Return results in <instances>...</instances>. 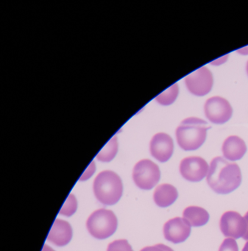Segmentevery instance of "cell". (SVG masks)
<instances>
[{"label":"cell","instance_id":"cell-1","mask_svg":"<svg viewBox=\"0 0 248 251\" xmlns=\"http://www.w3.org/2000/svg\"><path fill=\"white\" fill-rule=\"evenodd\" d=\"M207 182L216 193H230L240 186V168L236 163L228 162L223 157H216L210 164Z\"/></svg>","mask_w":248,"mask_h":251},{"label":"cell","instance_id":"cell-2","mask_svg":"<svg viewBox=\"0 0 248 251\" xmlns=\"http://www.w3.org/2000/svg\"><path fill=\"white\" fill-rule=\"evenodd\" d=\"M208 123L196 117L183 120L176 130L179 146L184 151H195L202 146L206 139Z\"/></svg>","mask_w":248,"mask_h":251},{"label":"cell","instance_id":"cell-3","mask_svg":"<svg viewBox=\"0 0 248 251\" xmlns=\"http://www.w3.org/2000/svg\"><path fill=\"white\" fill-rule=\"evenodd\" d=\"M123 186L120 177L112 171L99 173L94 181V192L97 199L104 205L117 203L123 195Z\"/></svg>","mask_w":248,"mask_h":251},{"label":"cell","instance_id":"cell-4","mask_svg":"<svg viewBox=\"0 0 248 251\" xmlns=\"http://www.w3.org/2000/svg\"><path fill=\"white\" fill-rule=\"evenodd\" d=\"M89 233L99 239H106L111 236L117 228V218L110 210L99 209L91 214L87 220Z\"/></svg>","mask_w":248,"mask_h":251},{"label":"cell","instance_id":"cell-5","mask_svg":"<svg viewBox=\"0 0 248 251\" xmlns=\"http://www.w3.org/2000/svg\"><path fill=\"white\" fill-rule=\"evenodd\" d=\"M160 177L159 167L150 160H142L133 168V180L140 189L145 190L152 189L159 181Z\"/></svg>","mask_w":248,"mask_h":251},{"label":"cell","instance_id":"cell-6","mask_svg":"<svg viewBox=\"0 0 248 251\" xmlns=\"http://www.w3.org/2000/svg\"><path fill=\"white\" fill-rule=\"evenodd\" d=\"M207 118L214 124H223L228 121L233 109L228 101L221 97H213L206 101L204 107Z\"/></svg>","mask_w":248,"mask_h":251},{"label":"cell","instance_id":"cell-7","mask_svg":"<svg viewBox=\"0 0 248 251\" xmlns=\"http://www.w3.org/2000/svg\"><path fill=\"white\" fill-rule=\"evenodd\" d=\"M185 82L191 93L197 96H204L211 90L213 75L207 67H202L186 76Z\"/></svg>","mask_w":248,"mask_h":251},{"label":"cell","instance_id":"cell-8","mask_svg":"<svg viewBox=\"0 0 248 251\" xmlns=\"http://www.w3.org/2000/svg\"><path fill=\"white\" fill-rule=\"evenodd\" d=\"M208 170V163L201 157H187L180 164V174L189 181H200L207 176Z\"/></svg>","mask_w":248,"mask_h":251},{"label":"cell","instance_id":"cell-9","mask_svg":"<svg viewBox=\"0 0 248 251\" xmlns=\"http://www.w3.org/2000/svg\"><path fill=\"white\" fill-rule=\"evenodd\" d=\"M222 233L227 238L239 239L246 233L247 224L245 218L236 211H227L220 220Z\"/></svg>","mask_w":248,"mask_h":251},{"label":"cell","instance_id":"cell-10","mask_svg":"<svg viewBox=\"0 0 248 251\" xmlns=\"http://www.w3.org/2000/svg\"><path fill=\"white\" fill-rule=\"evenodd\" d=\"M191 227V225L185 219L180 217L172 219L164 225V237L173 243H181L190 235Z\"/></svg>","mask_w":248,"mask_h":251},{"label":"cell","instance_id":"cell-11","mask_svg":"<svg viewBox=\"0 0 248 251\" xmlns=\"http://www.w3.org/2000/svg\"><path fill=\"white\" fill-rule=\"evenodd\" d=\"M149 150L155 159L160 162H166L171 158L174 151L173 139L167 133H157L151 140Z\"/></svg>","mask_w":248,"mask_h":251},{"label":"cell","instance_id":"cell-12","mask_svg":"<svg viewBox=\"0 0 248 251\" xmlns=\"http://www.w3.org/2000/svg\"><path fill=\"white\" fill-rule=\"evenodd\" d=\"M73 237V230L70 223L57 219L52 225L48 239L58 246L67 245Z\"/></svg>","mask_w":248,"mask_h":251},{"label":"cell","instance_id":"cell-13","mask_svg":"<svg viewBox=\"0 0 248 251\" xmlns=\"http://www.w3.org/2000/svg\"><path fill=\"white\" fill-rule=\"evenodd\" d=\"M247 151L245 142L236 136H229L223 145V153L224 158L229 161L241 159Z\"/></svg>","mask_w":248,"mask_h":251},{"label":"cell","instance_id":"cell-14","mask_svg":"<svg viewBox=\"0 0 248 251\" xmlns=\"http://www.w3.org/2000/svg\"><path fill=\"white\" fill-rule=\"evenodd\" d=\"M177 197L178 192L176 188L173 185L167 183L158 186L155 189L153 195L154 201L156 205L162 208L170 206L174 203Z\"/></svg>","mask_w":248,"mask_h":251},{"label":"cell","instance_id":"cell-15","mask_svg":"<svg viewBox=\"0 0 248 251\" xmlns=\"http://www.w3.org/2000/svg\"><path fill=\"white\" fill-rule=\"evenodd\" d=\"M183 217L192 227H200L206 224L209 220L208 211L198 206L186 208L183 211Z\"/></svg>","mask_w":248,"mask_h":251},{"label":"cell","instance_id":"cell-16","mask_svg":"<svg viewBox=\"0 0 248 251\" xmlns=\"http://www.w3.org/2000/svg\"><path fill=\"white\" fill-rule=\"evenodd\" d=\"M118 150L117 136L111 138V140L105 145V146L99 151L97 155V158L99 161L103 162H109L115 157Z\"/></svg>","mask_w":248,"mask_h":251},{"label":"cell","instance_id":"cell-17","mask_svg":"<svg viewBox=\"0 0 248 251\" xmlns=\"http://www.w3.org/2000/svg\"><path fill=\"white\" fill-rule=\"evenodd\" d=\"M178 86L177 83H175L157 96L155 100L162 105H171L175 101L178 95Z\"/></svg>","mask_w":248,"mask_h":251},{"label":"cell","instance_id":"cell-18","mask_svg":"<svg viewBox=\"0 0 248 251\" xmlns=\"http://www.w3.org/2000/svg\"><path fill=\"white\" fill-rule=\"evenodd\" d=\"M77 209V201L74 195H69L65 203L63 205L60 211V214L70 217L73 215Z\"/></svg>","mask_w":248,"mask_h":251},{"label":"cell","instance_id":"cell-19","mask_svg":"<svg viewBox=\"0 0 248 251\" xmlns=\"http://www.w3.org/2000/svg\"><path fill=\"white\" fill-rule=\"evenodd\" d=\"M107 251H133L128 242L125 239L114 241L108 245Z\"/></svg>","mask_w":248,"mask_h":251},{"label":"cell","instance_id":"cell-20","mask_svg":"<svg viewBox=\"0 0 248 251\" xmlns=\"http://www.w3.org/2000/svg\"><path fill=\"white\" fill-rule=\"evenodd\" d=\"M219 251H239V248L235 239L227 238L223 241Z\"/></svg>","mask_w":248,"mask_h":251},{"label":"cell","instance_id":"cell-21","mask_svg":"<svg viewBox=\"0 0 248 251\" xmlns=\"http://www.w3.org/2000/svg\"><path fill=\"white\" fill-rule=\"evenodd\" d=\"M95 170V163H94V161H92V164H91L89 166V167H88L87 170H86V172H85V173H83V176H81V177H80V180H86V179L89 178V177H90L91 176H92V175H93Z\"/></svg>","mask_w":248,"mask_h":251},{"label":"cell","instance_id":"cell-22","mask_svg":"<svg viewBox=\"0 0 248 251\" xmlns=\"http://www.w3.org/2000/svg\"><path fill=\"white\" fill-rule=\"evenodd\" d=\"M141 251H165L163 248L162 244L155 245V246L146 247Z\"/></svg>","mask_w":248,"mask_h":251},{"label":"cell","instance_id":"cell-23","mask_svg":"<svg viewBox=\"0 0 248 251\" xmlns=\"http://www.w3.org/2000/svg\"><path fill=\"white\" fill-rule=\"evenodd\" d=\"M245 221H246V224H247V230H246V233H245V234L244 235L243 239H245V240H248V211L247 212V214H245Z\"/></svg>","mask_w":248,"mask_h":251},{"label":"cell","instance_id":"cell-24","mask_svg":"<svg viewBox=\"0 0 248 251\" xmlns=\"http://www.w3.org/2000/svg\"><path fill=\"white\" fill-rule=\"evenodd\" d=\"M238 52H239L240 54H242V55H248V47L239 50H238Z\"/></svg>","mask_w":248,"mask_h":251},{"label":"cell","instance_id":"cell-25","mask_svg":"<svg viewBox=\"0 0 248 251\" xmlns=\"http://www.w3.org/2000/svg\"><path fill=\"white\" fill-rule=\"evenodd\" d=\"M42 251H55L53 249L50 248V247L48 246V245H45L44 246L43 249H42Z\"/></svg>","mask_w":248,"mask_h":251},{"label":"cell","instance_id":"cell-26","mask_svg":"<svg viewBox=\"0 0 248 251\" xmlns=\"http://www.w3.org/2000/svg\"><path fill=\"white\" fill-rule=\"evenodd\" d=\"M163 248L165 250V251H174L172 248H170V247L167 246V245H162Z\"/></svg>","mask_w":248,"mask_h":251},{"label":"cell","instance_id":"cell-27","mask_svg":"<svg viewBox=\"0 0 248 251\" xmlns=\"http://www.w3.org/2000/svg\"><path fill=\"white\" fill-rule=\"evenodd\" d=\"M242 251H248V242L245 244V247H244L243 250Z\"/></svg>","mask_w":248,"mask_h":251},{"label":"cell","instance_id":"cell-28","mask_svg":"<svg viewBox=\"0 0 248 251\" xmlns=\"http://www.w3.org/2000/svg\"><path fill=\"white\" fill-rule=\"evenodd\" d=\"M247 73H248V63H247Z\"/></svg>","mask_w":248,"mask_h":251}]
</instances>
